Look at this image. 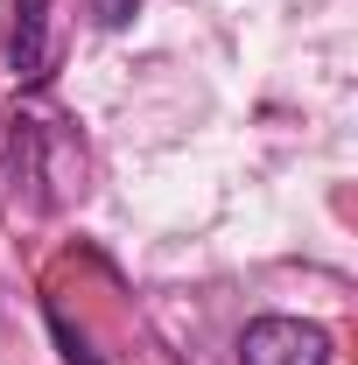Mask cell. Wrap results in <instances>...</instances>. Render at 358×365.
<instances>
[{
  "label": "cell",
  "mask_w": 358,
  "mask_h": 365,
  "mask_svg": "<svg viewBox=\"0 0 358 365\" xmlns=\"http://www.w3.org/2000/svg\"><path fill=\"white\" fill-rule=\"evenodd\" d=\"M134 7H140V0H91L98 29H127V21H134Z\"/></svg>",
  "instance_id": "5"
},
{
  "label": "cell",
  "mask_w": 358,
  "mask_h": 365,
  "mask_svg": "<svg viewBox=\"0 0 358 365\" xmlns=\"http://www.w3.org/2000/svg\"><path fill=\"white\" fill-rule=\"evenodd\" d=\"M330 330L302 317H253L239 330V365H330Z\"/></svg>",
  "instance_id": "1"
},
{
  "label": "cell",
  "mask_w": 358,
  "mask_h": 365,
  "mask_svg": "<svg viewBox=\"0 0 358 365\" xmlns=\"http://www.w3.org/2000/svg\"><path fill=\"white\" fill-rule=\"evenodd\" d=\"M49 330H56V344H63V359H71V365H106L98 351H91L85 330H71V317H63V309H49Z\"/></svg>",
  "instance_id": "4"
},
{
  "label": "cell",
  "mask_w": 358,
  "mask_h": 365,
  "mask_svg": "<svg viewBox=\"0 0 358 365\" xmlns=\"http://www.w3.org/2000/svg\"><path fill=\"white\" fill-rule=\"evenodd\" d=\"M43 148H49V120H36V113H14V120H7V134H0V176H7V190H14L29 211H49V204H56Z\"/></svg>",
  "instance_id": "2"
},
{
  "label": "cell",
  "mask_w": 358,
  "mask_h": 365,
  "mask_svg": "<svg viewBox=\"0 0 358 365\" xmlns=\"http://www.w3.org/2000/svg\"><path fill=\"white\" fill-rule=\"evenodd\" d=\"M7 71L14 85H43L56 71V0H7Z\"/></svg>",
  "instance_id": "3"
}]
</instances>
